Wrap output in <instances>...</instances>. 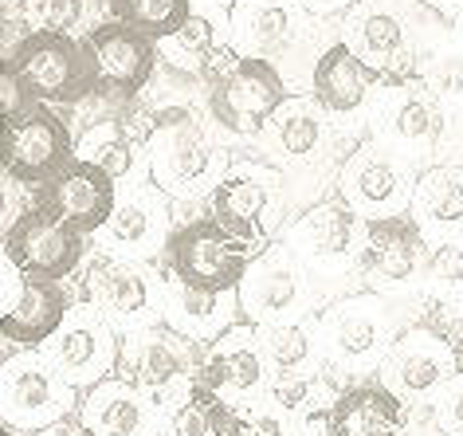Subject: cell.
Returning <instances> with one entry per match:
<instances>
[{
    "label": "cell",
    "mask_w": 463,
    "mask_h": 436,
    "mask_svg": "<svg viewBox=\"0 0 463 436\" xmlns=\"http://www.w3.org/2000/svg\"><path fill=\"white\" fill-rule=\"evenodd\" d=\"M5 79L32 102L79 110L99 99V63L83 36L32 32L13 55H5Z\"/></svg>",
    "instance_id": "obj_1"
},
{
    "label": "cell",
    "mask_w": 463,
    "mask_h": 436,
    "mask_svg": "<svg viewBox=\"0 0 463 436\" xmlns=\"http://www.w3.org/2000/svg\"><path fill=\"white\" fill-rule=\"evenodd\" d=\"M256 256H260V248L236 240L208 213V216H196V221H184L173 228L165 248H161V268H165L169 280L196 287V291L236 295L240 283L248 280V268Z\"/></svg>",
    "instance_id": "obj_2"
},
{
    "label": "cell",
    "mask_w": 463,
    "mask_h": 436,
    "mask_svg": "<svg viewBox=\"0 0 463 436\" xmlns=\"http://www.w3.org/2000/svg\"><path fill=\"white\" fill-rule=\"evenodd\" d=\"M224 169V157L189 107H165L154 114L149 130V177L169 197H201L213 193Z\"/></svg>",
    "instance_id": "obj_3"
},
{
    "label": "cell",
    "mask_w": 463,
    "mask_h": 436,
    "mask_svg": "<svg viewBox=\"0 0 463 436\" xmlns=\"http://www.w3.org/2000/svg\"><path fill=\"white\" fill-rule=\"evenodd\" d=\"M287 99L283 71L260 55H236L208 79V118L236 137H256Z\"/></svg>",
    "instance_id": "obj_4"
},
{
    "label": "cell",
    "mask_w": 463,
    "mask_h": 436,
    "mask_svg": "<svg viewBox=\"0 0 463 436\" xmlns=\"http://www.w3.org/2000/svg\"><path fill=\"white\" fill-rule=\"evenodd\" d=\"M75 146L79 142L60 110L48 102H28L5 122V174L16 185L40 189L75 162Z\"/></svg>",
    "instance_id": "obj_5"
},
{
    "label": "cell",
    "mask_w": 463,
    "mask_h": 436,
    "mask_svg": "<svg viewBox=\"0 0 463 436\" xmlns=\"http://www.w3.org/2000/svg\"><path fill=\"white\" fill-rule=\"evenodd\" d=\"M0 409H5L8 429L40 432L48 424L71 417L79 409L75 385H67L60 370L40 350H16L5 358L0 374Z\"/></svg>",
    "instance_id": "obj_6"
},
{
    "label": "cell",
    "mask_w": 463,
    "mask_h": 436,
    "mask_svg": "<svg viewBox=\"0 0 463 436\" xmlns=\"http://www.w3.org/2000/svg\"><path fill=\"white\" fill-rule=\"evenodd\" d=\"M83 40L99 63V102L107 107V118H122V107H130L154 83L161 60L157 40L130 28L126 20H102Z\"/></svg>",
    "instance_id": "obj_7"
},
{
    "label": "cell",
    "mask_w": 463,
    "mask_h": 436,
    "mask_svg": "<svg viewBox=\"0 0 463 436\" xmlns=\"http://www.w3.org/2000/svg\"><path fill=\"white\" fill-rule=\"evenodd\" d=\"M201 362H204V346H196V342L177 335L165 323H154V327L126 330L114 377L130 382L134 389H142L149 397L154 393L169 397L181 382H193Z\"/></svg>",
    "instance_id": "obj_8"
},
{
    "label": "cell",
    "mask_w": 463,
    "mask_h": 436,
    "mask_svg": "<svg viewBox=\"0 0 463 436\" xmlns=\"http://www.w3.org/2000/svg\"><path fill=\"white\" fill-rule=\"evenodd\" d=\"M83 291L87 303H95L110 327H126V330L154 327L157 307H165V291L146 271V263L110 256V251H102V256L87 263Z\"/></svg>",
    "instance_id": "obj_9"
},
{
    "label": "cell",
    "mask_w": 463,
    "mask_h": 436,
    "mask_svg": "<svg viewBox=\"0 0 463 436\" xmlns=\"http://www.w3.org/2000/svg\"><path fill=\"white\" fill-rule=\"evenodd\" d=\"M32 209L55 216V221L71 224L75 232L95 236L110 224L114 209H118V185L102 166L75 157L63 174L43 181L40 189H32Z\"/></svg>",
    "instance_id": "obj_10"
},
{
    "label": "cell",
    "mask_w": 463,
    "mask_h": 436,
    "mask_svg": "<svg viewBox=\"0 0 463 436\" xmlns=\"http://www.w3.org/2000/svg\"><path fill=\"white\" fill-rule=\"evenodd\" d=\"M310 307V283L295 251L263 248L240 283V311L248 323L260 327H287L298 323Z\"/></svg>",
    "instance_id": "obj_11"
},
{
    "label": "cell",
    "mask_w": 463,
    "mask_h": 436,
    "mask_svg": "<svg viewBox=\"0 0 463 436\" xmlns=\"http://www.w3.org/2000/svg\"><path fill=\"white\" fill-rule=\"evenodd\" d=\"M118 346L122 342L114 338L107 315H102L95 303H75V311L67 315V323L60 327V335L43 346V354H48V362L60 370L67 385L90 389V385L114 377Z\"/></svg>",
    "instance_id": "obj_12"
},
{
    "label": "cell",
    "mask_w": 463,
    "mask_h": 436,
    "mask_svg": "<svg viewBox=\"0 0 463 436\" xmlns=\"http://www.w3.org/2000/svg\"><path fill=\"white\" fill-rule=\"evenodd\" d=\"M75 311V299L60 280L24 275L13 268V280L5 283V315H0V335L20 350H43L60 335L67 315Z\"/></svg>",
    "instance_id": "obj_13"
},
{
    "label": "cell",
    "mask_w": 463,
    "mask_h": 436,
    "mask_svg": "<svg viewBox=\"0 0 463 436\" xmlns=\"http://www.w3.org/2000/svg\"><path fill=\"white\" fill-rule=\"evenodd\" d=\"M283 209V177L271 166H236L213 189V216L236 240L256 248Z\"/></svg>",
    "instance_id": "obj_14"
},
{
    "label": "cell",
    "mask_w": 463,
    "mask_h": 436,
    "mask_svg": "<svg viewBox=\"0 0 463 436\" xmlns=\"http://www.w3.org/2000/svg\"><path fill=\"white\" fill-rule=\"evenodd\" d=\"M83 232L71 224L55 221V216L28 209L8 224L5 232V256L16 271L24 275H43V280H67L79 263H83Z\"/></svg>",
    "instance_id": "obj_15"
},
{
    "label": "cell",
    "mask_w": 463,
    "mask_h": 436,
    "mask_svg": "<svg viewBox=\"0 0 463 436\" xmlns=\"http://www.w3.org/2000/svg\"><path fill=\"white\" fill-rule=\"evenodd\" d=\"M392 342L397 338L389 330V311L373 295H354L322 318L326 358L345 365V370H369L373 362H385Z\"/></svg>",
    "instance_id": "obj_16"
},
{
    "label": "cell",
    "mask_w": 463,
    "mask_h": 436,
    "mask_svg": "<svg viewBox=\"0 0 463 436\" xmlns=\"http://www.w3.org/2000/svg\"><path fill=\"white\" fill-rule=\"evenodd\" d=\"M424 228L416 224L412 213L401 216H373L362 228V244H357V271L373 287H401L424 271Z\"/></svg>",
    "instance_id": "obj_17"
},
{
    "label": "cell",
    "mask_w": 463,
    "mask_h": 436,
    "mask_svg": "<svg viewBox=\"0 0 463 436\" xmlns=\"http://www.w3.org/2000/svg\"><path fill=\"white\" fill-rule=\"evenodd\" d=\"M268 354L256 323L240 318L228 335H220L204 350V362L196 370V382L208 385L220 397H260L268 389Z\"/></svg>",
    "instance_id": "obj_18"
},
{
    "label": "cell",
    "mask_w": 463,
    "mask_h": 436,
    "mask_svg": "<svg viewBox=\"0 0 463 436\" xmlns=\"http://www.w3.org/2000/svg\"><path fill=\"white\" fill-rule=\"evenodd\" d=\"M342 197L357 216H401L412 209V185L404 177V166L389 150H362L350 157V169L342 177Z\"/></svg>",
    "instance_id": "obj_19"
},
{
    "label": "cell",
    "mask_w": 463,
    "mask_h": 436,
    "mask_svg": "<svg viewBox=\"0 0 463 436\" xmlns=\"http://www.w3.org/2000/svg\"><path fill=\"white\" fill-rule=\"evenodd\" d=\"M79 417L90 436H157L161 409L149 405V393L134 389L122 377L83 389L79 397Z\"/></svg>",
    "instance_id": "obj_20"
},
{
    "label": "cell",
    "mask_w": 463,
    "mask_h": 436,
    "mask_svg": "<svg viewBox=\"0 0 463 436\" xmlns=\"http://www.w3.org/2000/svg\"><path fill=\"white\" fill-rule=\"evenodd\" d=\"M385 374L401 393L424 397V393L444 389L451 377H459V365H456V354H451L432 330L412 323L392 342V350L385 358Z\"/></svg>",
    "instance_id": "obj_21"
},
{
    "label": "cell",
    "mask_w": 463,
    "mask_h": 436,
    "mask_svg": "<svg viewBox=\"0 0 463 436\" xmlns=\"http://www.w3.org/2000/svg\"><path fill=\"white\" fill-rule=\"evenodd\" d=\"M330 436H404L409 409L385 382H354L330 401Z\"/></svg>",
    "instance_id": "obj_22"
},
{
    "label": "cell",
    "mask_w": 463,
    "mask_h": 436,
    "mask_svg": "<svg viewBox=\"0 0 463 436\" xmlns=\"http://www.w3.org/2000/svg\"><path fill=\"white\" fill-rule=\"evenodd\" d=\"M232 28H236L240 52L275 63V55L291 52L295 40L303 36V13H298V0H236Z\"/></svg>",
    "instance_id": "obj_23"
},
{
    "label": "cell",
    "mask_w": 463,
    "mask_h": 436,
    "mask_svg": "<svg viewBox=\"0 0 463 436\" xmlns=\"http://www.w3.org/2000/svg\"><path fill=\"white\" fill-rule=\"evenodd\" d=\"M354 240H357V213L338 193V197L315 204V209L295 224L291 251L298 260L315 263V268H338V263L357 256Z\"/></svg>",
    "instance_id": "obj_24"
},
{
    "label": "cell",
    "mask_w": 463,
    "mask_h": 436,
    "mask_svg": "<svg viewBox=\"0 0 463 436\" xmlns=\"http://www.w3.org/2000/svg\"><path fill=\"white\" fill-rule=\"evenodd\" d=\"M373 83L381 75L357 55L350 43H334L315 60V75H310V99L326 114H354L365 107Z\"/></svg>",
    "instance_id": "obj_25"
},
{
    "label": "cell",
    "mask_w": 463,
    "mask_h": 436,
    "mask_svg": "<svg viewBox=\"0 0 463 436\" xmlns=\"http://www.w3.org/2000/svg\"><path fill=\"white\" fill-rule=\"evenodd\" d=\"M157 185L149 189H134L118 197V209H114L110 224L102 228V248L110 256H126V260H142L154 256V251L165 248V209L157 201Z\"/></svg>",
    "instance_id": "obj_26"
},
{
    "label": "cell",
    "mask_w": 463,
    "mask_h": 436,
    "mask_svg": "<svg viewBox=\"0 0 463 436\" xmlns=\"http://www.w3.org/2000/svg\"><path fill=\"white\" fill-rule=\"evenodd\" d=\"M350 48L381 75L385 87H401L412 79L409 60V32H404L401 16L385 13V8H369L354 20V43Z\"/></svg>",
    "instance_id": "obj_27"
},
{
    "label": "cell",
    "mask_w": 463,
    "mask_h": 436,
    "mask_svg": "<svg viewBox=\"0 0 463 436\" xmlns=\"http://www.w3.org/2000/svg\"><path fill=\"white\" fill-rule=\"evenodd\" d=\"M240 318L232 315V295H213V291H196L177 280L165 283V327H173L177 335H184L196 346H213L220 335H228Z\"/></svg>",
    "instance_id": "obj_28"
},
{
    "label": "cell",
    "mask_w": 463,
    "mask_h": 436,
    "mask_svg": "<svg viewBox=\"0 0 463 436\" xmlns=\"http://www.w3.org/2000/svg\"><path fill=\"white\" fill-rule=\"evenodd\" d=\"M232 417L236 405L193 377L161 405V436H228Z\"/></svg>",
    "instance_id": "obj_29"
},
{
    "label": "cell",
    "mask_w": 463,
    "mask_h": 436,
    "mask_svg": "<svg viewBox=\"0 0 463 436\" xmlns=\"http://www.w3.org/2000/svg\"><path fill=\"white\" fill-rule=\"evenodd\" d=\"M385 134L409 154L432 150L439 137V110H436L432 90L424 83H416V79L392 87V99L385 107Z\"/></svg>",
    "instance_id": "obj_30"
},
{
    "label": "cell",
    "mask_w": 463,
    "mask_h": 436,
    "mask_svg": "<svg viewBox=\"0 0 463 436\" xmlns=\"http://www.w3.org/2000/svg\"><path fill=\"white\" fill-rule=\"evenodd\" d=\"M416 224L432 232H463V166H432L416 177L412 209Z\"/></svg>",
    "instance_id": "obj_31"
},
{
    "label": "cell",
    "mask_w": 463,
    "mask_h": 436,
    "mask_svg": "<svg viewBox=\"0 0 463 436\" xmlns=\"http://www.w3.org/2000/svg\"><path fill=\"white\" fill-rule=\"evenodd\" d=\"M75 154L83 157V162L102 166L114 181L130 177L134 166H137V142H134V134L126 130V118H99L83 137H79Z\"/></svg>",
    "instance_id": "obj_32"
},
{
    "label": "cell",
    "mask_w": 463,
    "mask_h": 436,
    "mask_svg": "<svg viewBox=\"0 0 463 436\" xmlns=\"http://www.w3.org/2000/svg\"><path fill=\"white\" fill-rule=\"evenodd\" d=\"M315 107H318L315 99H287L279 114L271 118V137L283 150V157L303 162V157L322 150V134L326 130H322V114Z\"/></svg>",
    "instance_id": "obj_33"
},
{
    "label": "cell",
    "mask_w": 463,
    "mask_h": 436,
    "mask_svg": "<svg viewBox=\"0 0 463 436\" xmlns=\"http://www.w3.org/2000/svg\"><path fill=\"white\" fill-rule=\"evenodd\" d=\"M110 13L161 43L193 20V0H110Z\"/></svg>",
    "instance_id": "obj_34"
},
{
    "label": "cell",
    "mask_w": 463,
    "mask_h": 436,
    "mask_svg": "<svg viewBox=\"0 0 463 436\" xmlns=\"http://www.w3.org/2000/svg\"><path fill=\"white\" fill-rule=\"evenodd\" d=\"M263 354L275 374H310L318 365V338L303 323L268 327L263 330Z\"/></svg>",
    "instance_id": "obj_35"
},
{
    "label": "cell",
    "mask_w": 463,
    "mask_h": 436,
    "mask_svg": "<svg viewBox=\"0 0 463 436\" xmlns=\"http://www.w3.org/2000/svg\"><path fill=\"white\" fill-rule=\"evenodd\" d=\"M90 5H95V0H20L16 8L36 32L79 36V28L90 24Z\"/></svg>",
    "instance_id": "obj_36"
},
{
    "label": "cell",
    "mask_w": 463,
    "mask_h": 436,
    "mask_svg": "<svg viewBox=\"0 0 463 436\" xmlns=\"http://www.w3.org/2000/svg\"><path fill=\"white\" fill-rule=\"evenodd\" d=\"M287 412L291 409H283L275 397H256L251 405H236L228 436H295L298 429Z\"/></svg>",
    "instance_id": "obj_37"
},
{
    "label": "cell",
    "mask_w": 463,
    "mask_h": 436,
    "mask_svg": "<svg viewBox=\"0 0 463 436\" xmlns=\"http://www.w3.org/2000/svg\"><path fill=\"white\" fill-rule=\"evenodd\" d=\"M416 323L428 327L451 354H456V365L463 374V303H456V299H428Z\"/></svg>",
    "instance_id": "obj_38"
},
{
    "label": "cell",
    "mask_w": 463,
    "mask_h": 436,
    "mask_svg": "<svg viewBox=\"0 0 463 436\" xmlns=\"http://www.w3.org/2000/svg\"><path fill=\"white\" fill-rule=\"evenodd\" d=\"M424 280L436 283V287H444V291H456V287H463V240H444V244L428 248Z\"/></svg>",
    "instance_id": "obj_39"
},
{
    "label": "cell",
    "mask_w": 463,
    "mask_h": 436,
    "mask_svg": "<svg viewBox=\"0 0 463 436\" xmlns=\"http://www.w3.org/2000/svg\"><path fill=\"white\" fill-rule=\"evenodd\" d=\"M432 95L436 99H459L463 95V52L439 55L436 75H432Z\"/></svg>",
    "instance_id": "obj_40"
},
{
    "label": "cell",
    "mask_w": 463,
    "mask_h": 436,
    "mask_svg": "<svg viewBox=\"0 0 463 436\" xmlns=\"http://www.w3.org/2000/svg\"><path fill=\"white\" fill-rule=\"evenodd\" d=\"M439 424H444L448 432H456L463 436V374H459V382H451L448 385V393L439 397Z\"/></svg>",
    "instance_id": "obj_41"
},
{
    "label": "cell",
    "mask_w": 463,
    "mask_h": 436,
    "mask_svg": "<svg viewBox=\"0 0 463 436\" xmlns=\"http://www.w3.org/2000/svg\"><path fill=\"white\" fill-rule=\"evenodd\" d=\"M32 436H90V432H87V424H83V417H79V409H75L71 417L55 421V424H48V429H40Z\"/></svg>",
    "instance_id": "obj_42"
},
{
    "label": "cell",
    "mask_w": 463,
    "mask_h": 436,
    "mask_svg": "<svg viewBox=\"0 0 463 436\" xmlns=\"http://www.w3.org/2000/svg\"><path fill=\"white\" fill-rule=\"evenodd\" d=\"M0 436H20L16 429H8V424H5V432H0Z\"/></svg>",
    "instance_id": "obj_43"
},
{
    "label": "cell",
    "mask_w": 463,
    "mask_h": 436,
    "mask_svg": "<svg viewBox=\"0 0 463 436\" xmlns=\"http://www.w3.org/2000/svg\"><path fill=\"white\" fill-rule=\"evenodd\" d=\"M303 5H330V0H303Z\"/></svg>",
    "instance_id": "obj_44"
},
{
    "label": "cell",
    "mask_w": 463,
    "mask_h": 436,
    "mask_svg": "<svg viewBox=\"0 0 463 436\" xmlns=\"http://www.w3.org/2000/svg\"><path fill=\"white\" fill-rule=\"evenodd\" d=\"M20 5V0H5V8H16Z\"/></svg>",
    "instance_id": "obj_45"
},
{
    "label": "cell",
    "mask_w": 463,
    "mask_h": 436,
    "mask_svg": "<svg viewBox=\"0 0 463 436\" xmlns=\"http://www.w3.org/2000/svg\"><path fill=\"white\" fill-rule=\"evenodd\" d=\"M451 5H459V0H451Z\"/></svg>",
    "instance_id": "obj_46"
}]
</instances>
